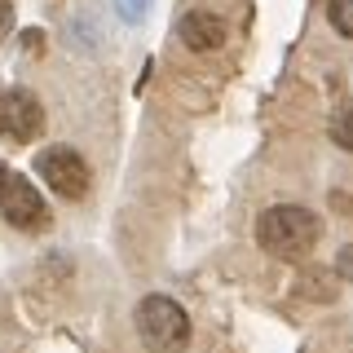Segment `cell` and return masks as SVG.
<instances>
[{
    "mask_svg": "<svg viewBox=\"0 0 353 353\" xmlns=\"http://www.w3.org/2000/svg\"><path fill=\"white\" fill-rule=\"evenodd\" d=\"M5 176H9V172H5V163H0V185H5Z\"/></svg>",
    "mask_w": 353,
    "mask_h": 353,
    "instance_id": "7c38bea8",
    "label": "cell"
},
{
    "mask_svg": "<svg viewBox=\"0 0 353 353\" xmlns=\"http://www.w3.org/2000/svg\"><path fill=\"white\" fill-rule=\"evenodd\" d=\"M327 18H331V27H336L345 40H353V0H331Z\"/></svg>",
    "mask_w": 353,
    "mask_h": 353,
    "instance_id": "ba28073f",
    "label": "cell"
},
{
    "mask_svg": "<svg viewBox=\"0 0 353 353\" xmlns=\"http://www.w3.org/2000/svg\"><path fill=\"white\" fill-rule=\"evenodd\" d=\"M137 336L150 353H176L190 340V314L172 296H146L137 305Z\"/></svg>",
    "mask_w": 353,
    "mask_h": 353,
    "instance_id": "7a4b0ae2",
    "label": "cell"
},
{
    "mask_svg": "<svg viewBox=\"0 0 353 353\" xmlns=\"http://www.w3.org/2000/svg\"><path fill=\"white\" fill-rule=\"evenodd\" d=\"M0 212L14 230H44L49 225V208H44L40 190L27 181V176H5V185H0Z\"/></svg>",
    "mask_w": 353,
    "mask_h": 353,
    "instance_id": "5b68a950",
    "label": "cell"
},
{
    "mask_svg": "<svg viewBox=\"0 0 353 353\" xmlns=\"http://www.w3.org/2000/svg\"><path fill=\"white\" fill-rule=\"evenodd\" d=\"M176 31H181V40L190 44L194 53H212L225 44V22H221L212 9H190L181 22H176Z\"/></svg>",
    "mask_w": 353,
    "mask_h": 353,
    "instance_id": "8992f818",
    "label": "cell"
},
{
    "mask_svg": "<svg viewBox=\"0 0 353 353\" xmlns=\"http://www.w3.org/2000/svg\"><path fill=\"white\" fill-rule=\"evenodd\" d=\"M318 234H323L318 216L301 203H274V208H265L261 221H256V243L279 261L309 256V248L318 243Z\"/></svg>",
    "mask_w": 353,
    "mask_h": 353,
    "instance_id": "6da1fadb",
    "label": "cell"
},
{
    "mask_svg": "<svg viewBox=\"0 0 353 353\" xmlns=\"http://www.w3.org/2000/svg\"><path fill=\"white\" fill-rule=\"evenodd\" d=\"M124 5V18H137V14H146V0H119Z\"/></svg>",
    "mask_w": 353,
    "mask_h": 353,
    "instance_id": "8fae6325",
    "label": "cell"
},
{
    "mask_svg": "<svg viewBox=\"0 0 353 353\" xmlns=\"http://www.w3.org/2000/svg\"><path fill=\"white\" fill-rule=\"evenodd\" d=\"M9 27H14V5H9V0H0V40L9 36Z\"/></svg>",
    "mask_w": 353,
    "mask_h": 353,
    "instance_id": "9c48e42d",
    "label": "cell"
},
{
    "mask_svg": "<svg viewBox=\"0 0 353 353\" xmlns=\"http://www.w3.org/2000/svg\"><path fill=\"white\" fill-rule=\"evenodd\" d=\"M331 141H336L340 150H353V106H340L336 115H331Z\"/></svg>",
    "mask_w": 353,
    "mask_h": 353,
    "instance_id": "52a82bcc",
    "label": "cell"
},
{
    "mask_svg": "<svg viewBox=\"0 0 353 353\" xmlns=\"http://www.w3.org/2000/svg\"><path fill=\"white\" fill-rule=\"evenodd\" d=\"M36 172L44 176L53 194L62 199H84L88 194V163L75 154L71 146H49L36 154Z\"/></svg>",
    "mask_w": 353,
    "mask_h": 353,
    "instance_id": "3957f363",
    "label": "cell"
},
{
    "mask_svg": "<svg viewBox=\"0 0 353 353\" xmlns=\"http://www.w3.org/2000/svg\"><path fill=\"white\" fill-rule=\"evenodd\" d=\"M336 270H340V279H349V283H353V248H345V252H340Z\"/></svg>",
    "mask_w": 353,
    "mask_h": 353,
    "instance_id": "30bf717a",
    "label": "cell"
},
{
    "mask_svg": "<svg viewBox=\"0 0 353 353\" xmlns=\"http://www.w3.org/2000/svg\"><path fill=\"white\" fill-rule=\"evenodd\" d=\"M40 128H44V110H40V102L27 93V88L0 93V141L27 146V141L40 137Z\"/></svg>",
    "mask_w": 353,
    "mask_h": 353,
    "instance_id": "277c9868",
    "label": "cell"
}]
</instances>
